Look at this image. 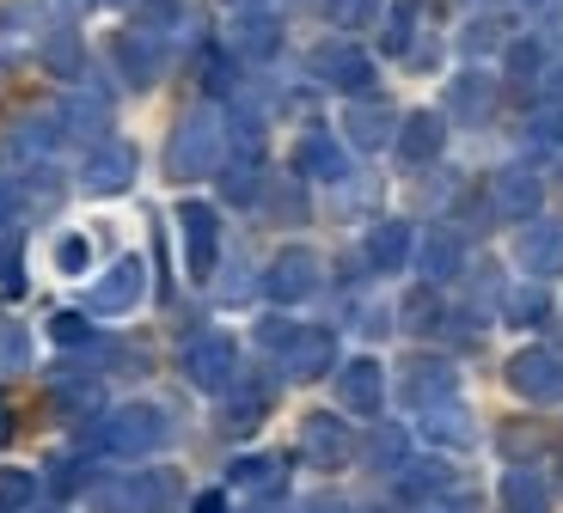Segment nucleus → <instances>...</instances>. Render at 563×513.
<instances>
[{
	"label": "nucleus",
	"instance_id": "1",
	"mask_svg": "<svg viewBox=\"0 0 563 513\" xmlns=\"http://www.w3.org/2000/svg\"><path fill=\"white\" fill-rule=\"evenodd\" d=\"M221 141H227V123H221V111L214 104H197V111L184 116L178 129H172V147H166V171L178 183H190V178H209L214 166H221Z\"/></svg>",
	"mask_w": 563,
	"mask_h": 513
},
{
	"label": "nucleus",
	"instance_id": "2",
	"mask_svg": "<svg viewBox=\"0 0 563 513\" xmlns=\"http://www.w3.org/2000/svg\"><path fill=\"white\" fill-rule=\"evenodd\" d=\"M159 440H166V410H154V403H123L99 428V446L117 458H147Z\"/></svg>",
	"mask_w": 563,
	"mask_h": 513
},
{
	"label": "nucleus",
	"instance_id": "3",
	"mask_svg": "<svg viewBox=\"0 0 563 513\" xmlns=\"http://www.w3.org/2000/svg\"><path fill=\"white\" fill-rule=\"evenodd\" d=\"M184 373H190V386H197V391H233V373H240V343H233L227 331L190 336V348H184Z\"/></svg>",
	"mask_w": 563,
	"mask_h": 513
},
{
	"label": "nucleus",
	"instance_id": "4",
	"mask_svg": "<svg viewBox=\"0 0 563 513\" xmlns=\"http://www.w3.org/2000/svg\"><path fill=\"white\" fill-rule=\"evenodd\" d=\"M300 458H307L312 471H343V465L355 458V434L343 428V416L312 410V416L300 422Z\"/></svg>",
	"mask_w": 563,
	"mask_h": 513
},
{
	"label": "nucleus",
	"instance_id": "5",
	"mask_svg": "<svg viewBox=\"0 0 563 513\" xmlns=\"http://www.w3.org/2000/svg\"><path fill=\"white\" fill-rule=\"evenodd\" d=\"M398 398L417 403L422 416L441 410V403H453V367L441 361V355H410V361L398 367Z\"/></svg>",
	"mask_w": 563,
	"mask_h": 513
},
{
	"label": "nucleus",
	"instance_id": "6",
	"mask_svg": "<svg viewBox=\"0 0 563 513\" xmlns=\"http://www.w3.org/2000/svg\"><path fill=\"white\" fill-rule=\"evenodd\" d=\"M508 386L521 391L527 403H558L563 398V361L551 348H521V355H508Z\"/></svg>",
	"mask_w": 563,
	"mask_h": 513
},
{
	"label": "nucleus",
	"instance_id": "7",
	"mask_svg": "<svg viewBox=\"0 0 563 513\" xmlns=\"http://www.w3.org/2000/svg\"><path fill=\"white\" fill-rule=\"evenodd\" d=\"M178 226H184V264H190V276L209 281L214 264H221V226H214V209L209 202H184Z\"/></svg>",
	"mask_w": 563,
	"mask_h": 513
},
{
	"label": "nucleus",
	"instance_id": "8",
	"mask_svg": "<svg viewBox=\"0 0 563 513\" xmlns=\"http://www.w3.org/2000/svg\"><path fill=\"white\" fill-rule=\"evenodd\" d=\"M331 367H338V336H331V331H295V336H288V348H282V373L300 379V386L324 379Z\"/></svg>",
	"mask_w": 563,
	"mask_h": 513
},
{
	"label": "nucleus",
	"instance_id": "9",
	"mask_svg": "<svg viewBox=\"0 0 563 513\" xmlns=\"http://www.w3.org/2000/svg\"><path fill=\"white\" fill-rule=\"evenodd\" d=\"M264 288H269V300H282V305L307 300V293L319 288V257H312L307 245H288V250L276 257V264H269Z\"/></svg>",
	"mask_w": 563,
	"mask_h": 513
},
{
	"label": "nucleus",
	"instance_id": "10",
	"mask_svg": "<svg viewBox=\"0 0 563 513\" xmlns=\"http://www.w3.org/2000/svg\"><path fill=\"white\" fill-rule=\"evenodd\" d=\"M80 183L92 196L129 190V183H135V147H129V141H99V147H92V159H86V171H80Z\"/></svg>",
	"mask_w": 563,
	"mask_h": 513
},
{
	"label": "nucleus",
	"instance_id": "11",
	"mask_svg": "<svg viewBox=\"0 0 563 513\" xmlns=\"http://www.w3.org/2000/svg\"><path fill=\"white\" fill-rule=\"evenodd\" d=\"M312 74L343 86V92H374V62L355 43H324V49H312Z\"/></svg>",
	"mask_w": 563,
	"mask_h": 513
},
{
	"label": "nucleus",
	"instance_id": "12",
	"mask_svg": "<svg viewBox=\"0 0 563 513\" xmlns=\"http://www.w3.org/2000/svg\"><path fill=\"white\" fill-rule=\"evenodd\" d=\"M338 398H343V410H355V416H380V403H386V373H380V361H350L343 367V379H338Z\"/></svg>",
	"mask_w": 563,
	"mask_h": 513
},
{
	"label": "nucleus",
	"instance_id": "13",
	"mask_svg": "<svg viewBox=\"0 0 563 513\" xmlns=\"http://www.w3.org/2000/svg\"><path fill=\"white\" fill-rule=\"evenodd\" d=\"M141 281H147L141 257H117V269L92 288V312H104V319H111V312H129V305L141 300Z\"/></svg>",
	"mask_w": 563,
	"mask_h": 513
},
{
	"label": "nucleus",
	"instance_id": "14",
	"mask_svg": "<svg viewBox=\"0 0 563 513\" xmlns=\"http://www.w3.org/2000/svg\"><path fill=\"white\" fill-rule=\"evenodd\" d=\"M441 135H448V123H441L435 111H410L405 123H398V159H405V166H429L441 153Z\"/></svg>",
	"mask_w": 563,
	"mask_h": 513
},
{
	"label": "nucleus",
	"instance_id": "15",
	"mask_svg": "<svg viewBox=\"0 0 563 513\" xmlns=\"http://www.w3.org/2000/svg\"><path fill=\"white\" fill-rule=\"evenodd\" d=\"M343 135L355 141V147H386V141L398 135L393 111L386 104H374V98H355L350 111H343Z\"/></svg>",
	"mask_w": 563,
	"mask_h": 513
},
{
	"label": "nucleus",
	"instance_id": "16",
	"mask_svg": "<svg viewBox=\"0 0 563 513\" xmlns=\"http://www.w3.org/2000/svg\"><path fill=\"white\" fill-rule=\"evenodd\" d=\"M410 226L405 221H380L374 233H367V264L380 269V276H393V269H405L410 264Z\"/></svg>",
	"mask_w": 563,
	"mask_h": 513
},
{
	"label": "nucleus",
	"instance_id": "17",
	"mask_svg": "<svg viewBox=\"0 0 563 513\" xmlns=\"http://www.w3.org/2000/svg\"><path fill=\"white\" fill-rule=\"evenodd\" d=\"M31 37L43 43V0H7L0 7V56H13Z\"/></svg>",
	"mask_w": 563,
	"mask_h": 513
},
{
	"label": "nucleus",
	"instance_id": "18",
	"mask_svg": "<svg viewBox=\"0 0 563 513\" xmlns=\"http://www.w3.org/2000/svg\"><path fill=\"white\" fill-rule=\"evenodd\" d=\"M496 214H508V221H533L539 214V178L533 171H503L496 178Z\"/></svg>",
	"mask_w": 563,
	"mask_h": 513
},
{
	"label": "nucleus",
	"instance_id": "19",
	"mask_svg": "<svg viewBox=\"0 0 563 513\" xmlns=\"http://www.w3.org/2000/svg\"><path fill=\"white\" fill-rule=\"evenodd\" d=\"M295 171L300 178H319V183H338L343 178V147L331 135H307L295 147Z\"/></svg>",
	"mask_w": 563,
	"mask_h": 513
},
{
	"label": "nucleus",
	"instance_id": "20",
	"mask_svg": "<svg viewBox=\"0 0 563 513\" xmlns=\"http://www.w3.org/2000/svg\"><path fill=\"white\" fill-rule=\"evenodd\" d=\"M49 403H56L62 416H92V410L104 403V386L86 379V373H62L56 386H49Z\"/></svg>",
	"mask_w": 563,
	"mask_h": 513
},
{
	"label": "nucleus",
	"instance_id": "21",
	"mask_svg": "<svg viewBox=\"0 0 563 513\" xmlns=\"http://www.w3.org/2000/svg\"><path fill=\"white\" fill-rule=\"evenodd\" d=\"M515 257H521L533 276H558V269H563V226H558V233H551V226H533V233L515 245Z\"/></svg>",
	"mask_w": 563,
	"mask_h": 513
},
{
	"label": "nucleus",
	"instance_id": "22",
	"mask_svg": "<svg viewBox=\"0 0 563 513\" xmlns=\"http://www.w3.org/2000/svg\"><path fill=\"white\" fill-rule=\"evenodd\" d=\"M490 104H496V92H490V80H484V74H460V80H453V92H448V111L460 116V123H484V116H490Z\"/></svg>",
	"mask_w": 563,
	"mask_h": 513
},
{
	"label": "nucleus",
	"instance_id": "23",
	"mask_svg": "<svg viewBox=\"0 0 563 513\" xmlns=\"http://www.w3.org/2000/svg\"><path fill=\"white\" fill-rule=\"evenodd\" d=\"M184 477L178 471H147V477H135V483H129V501H135V513H166L172 501L184 495Z\"/></svg>",
	"mask_w": 563,
	"mask_h": 513
},
{
	"label": "nucleus",
	"instance_id": "24",
	"mask_svg": "<svg viewBox=\"0 0 563 513\" xmlns=\"http://www.w3.org/2000/svg\"><path fill=\"white\" fill-rule=\"evenodd\" d=\"M422 434L435 446H472V416H465L460 403H441V410L422 416Z\"/></svg>",
	"mask_w": 563,
	"mask_h": 513
},
{
	"label": "nucleus",
	"instance_id": "25",
	"mask_svg": "<svg viewBox=\"0 0 563 513\" xmlns=\"http://www.w3.org/2000/svg\"><path fill=\"white\" fill-rule=\"evenodd\" d=\"M460 233H429V245H422V276L429 281H453L460 276Z\"/></svg>",
	"mask_w": 563,
	"mask_h": 513
},
{
	"label": "nucleus",
	"instance_id": "26",
	"mask_svg": "<svg viewBox=\"0 0 563 513\" xmlns=\"http://www.w3.org/2000/svg\"><path fill=\"white\" fill-rule=\"evenodd\" d=\"M545 501H551V489L539 483L533 471H508L503 477V508L508 513H545Z\"/></svg>",
	"mask_w": 563,
	"mask_h": 513
},
{
	"label": "nucleus",
	"instance_id": "27",
	"mask_svg": "<svg viewBox=\"0 0 563 513\" xmlns=\"http://www.w3.org/2000/svg\"><path fill=\"white\" fill-rule=\"evenodd\" d=\"M43 62H49V74L74 80V74H80V62H86V49H80V37H74V31H43Z\"/></svg>",
	"mask_w": 563,
	"mask_h": 513
},
{
	"label": "nucleus",
	"instance_id": "28",
	"mask_svg": "<svg viewBox=\"0 0 563 513\" xmlns=\"http://www.w3.org/2000/svg\"><path fill=\"white\" fill-rule=\"evenodd\" d=\"M448 483H453V471L429 458V465H405V483H398V495H405V501H429V495H441Z\"/></svg>",
	"mask_w": 563,
	"mask_h": 513
},
{
	"label": "nucleus",
	"instance_id": "29",
	"mask_svg": "<svg viewBox=\"0 0 563 513\" xmlns=\"http://www.w3.org/2000/svg\"><path fill=\"white\" fill-rule=\"evenodd\" d=\"M117 62H123V74L135 86H147L159 74V56H154V43L147 37H117Z\"/></svg>",
	"mask_w": 563,
	"mask_h": 513
},
{
	"label": "nucleus",
	"instance_id": "30",
	"mask_svg": "<svg viewBox=\"0 0 563 513\" xmlns=\"http://www.w3.org/2000/svg\"><path fill=\"white\" fill-rule=\"evenodd\" d=\"M269 416V391L257 386V391H233V398H227V428H257V422Z\"/></svg>",
	"mask_w": 563,
	"mask_h": 513
},
{
	"label": "nucleus",
	"instance_id": "31",
	"mask_svg": "<svg viewBox=\"0 0 563 513\" xmlns=\"http://www.w3.org/2000/svg\"><path fill=\"white\" fill-rule=\"evenodd\" d=\"M227 483H245V489H264V495H276V483H282V458H240V465L227 471Z\"/></svg>",
	"mask_w": 563,
	"mask_h": 513
},
{
	"label": "nucleus",
	"instance_id": "32",
	"mask_svg": "<svg viewBox=\"0 0 563 513\" xmlns=\"http://www.w3.org/2000/svg\"><path fill=\"white\" fill-rule=\"evenodd\" d=\"M276 43H282L276 19H245V25H240V56L264 62V56H276Z\"/></svg>",
	"mask_w": 563,
	"mask_h": 513
},
{
	"label": "nucleus",
	"instance_id": "33",
	"mask_svg": "<svg viewBox=\"0 0 563 513\" xmlns=\"http://www.w3.org/2000/svg\"><path fill=\"white\" fill-rule=\"evenodd\" d=\"M405 453H410L405 428H374V434H367V465H374V471H386V465H405Z\"/></svg>",
	"mask_w": 563,
	"mask_h": 513
},
{
	"label": "nucleus",
	"instance_id": "34",
	"mask_svg": "<svg viewBox=\"0 0 563 513\" xmlns=\"http://www.w3.org/2000/svg\"><path fill=\"white\" fill-rule=\"evenodd\" d=\"M56 123L68 129V135H99V123H104V104H99V98H68Z\"/></svg>",
	"mask_w": 563,
	"mask_h": 513
},
{
	"label": "nucleus",
	"instance_id": "35",
	"mask_svg": "<svg viewBox=\"0 0 563 513\" xmlns=\"http://www.w3.org/2000/svg\"><path fill=\"white\" fill-rule=\"evenodd\" d=\"M49 343L56 348H86L92 343V324H86L80 312H56V319H49Z\"/></svg>",
	"mask_w": 563,
	"mask_h": 513
},
{
	"label": "nucleus",
	"instance_id": "36",
	"mask_svg": "<svg viewBox=\"0 0 563 513\" xmlns=\"http://www.w3.org/2000/svg\"><path fill=\"white\" fill-rule=\"evenodd\" d=\"M19 202H25L31 214H49L62 202V178H56V171H37V178L25 183V196H19Z\"/></svg>",
	"mask_w": 563,
	"mask_h": 513
},
{
	"label": "nucleus",
	"instance_id": "37",
	"mask_svg": "<svg viewBox=\"0 0 563 513\" xmlns=\"http://www.w3.org/2000/svg\"><path fill=\"white\" fill-rule=\"evenodd\" d=\"M31 495H37V477L31 471H0V513L31 508Z\"/></svg>",
	"mask_w": 563,
	"mask_h": 513
},
{
	"label": "nucleus",
	"instance_id": "38",
	"mask_svg": "<svg viewBox=\"0 0 563 513\" xmlns=\"http://www.w3.org/2000/svg\"><path fill=\"white\" fill-rule=\"evenodd\" d=\"M25 361H31V343H25V331L0 319V367H7V373H19Z\"/></svg>",
	"mask_w": 563,
	"mask_h": 513
},
{
	"label": "nucleus",
	"instance_id": "39",
	"mask_svg": "<svg viewBox=\"0 0 563 513\" xmlns=\"http://www.w3.org/2000/svg\"><path fill=\"white\" fill-rule=\"evenodd\" d=\"M86 264H92V245H86L80 233H68L56 245V269H62V276H86Z\"/></svg>",
	"mask_w": 563,
	"mask_h": 513
},
{
	"label": "nucleus",
	"instance_id": "40",
	"mask_svg": "<svg viewBox=\"0 0 563 513\" xmlns=\"http://www.w3.org/2000/svg\"><path fill=\"white\" fill-rule=\"evenodd\" d=\"M0 293H25V264H19V238H0Z\"/></svg>",
	"mask_w": 563,
	"mask_h": 513
},
{
	"label": "nucleus",
	"instance_id": "41",
	"mask_svg": "<svg viewBox=\"0 0 563 513\" xmlns=\"http://www.w3.org/2000/svg\"><path fill=\"white\" fill-rule=\"evenodd\" d=\"M539 446H545V440H539L533 422H508V428H503V453H508V458H533Z\"/></svg>",
	"mask_w": 563,
	"mask_h": 513
},
{
	"label": "nucleus",
	"instance_id": "42",
	"mask_svg": "<svg viewBox=\"0 0 563 513\" xmlns=\"http://www.w3.org/2000/svg\"><path fill=\"white\" fill-rule=\"evenodd\" d=\"M539 62H545V49H539L533 37H521L515 49H508V74H515V80H527V74H539Z\"/></svg>",
	"mask_w": 563,
	"mask_h": 513
},
{
	"label": "nucleus",
	"instance_id": "43",
	"mask_svg": "<svg viewBox=\"0 0 563 513\" xmlns=\"http://www.w3.org/2000/svg\"><path fill=\"white\" fill-rule=\"evenodd\" d=\"M380 13V0H331V19H338V25H367V19Z\"/></svg>",
	"mask_w": 563,
	"mask_h": 513
},
{
	"label": "nucleus",
	"instance_id": "44",
	"mask_svg": "<svg viewBox=\"0 0 563 513\" xmlns=\"http://www.w3.org/2000/svg\"><path fill=\"white\" fill-rule=\"evenodd\" d=\"M405 324H410V331H429V324H435V288L410 293V300H405Z\"/></svg>",
	"mask_w": 563,
	"mask_h": 513
},
{
	"label": "nucleus",
	"instance_id": "45",
	"mask_svg": "<svg viewBox=\"0 0 563 513\" xmlns=\"http://www.w3.org/2000/svg\"><path fill=\"white\" fill-rule=\"evenodd\" d=\"M49 477H56V483H49L56 495H74V489H86V465H80V458H56V471H49Z\"/></svg>",
	"mask_w": 563,
	"mask_h": 513
},
{
	"label": "nucleus",
	"instance_id": "46",
	"mask_svg": "<svg viewBox=\"0 0 563 513\" xmlns=\"http://www.w3.org/2000/svg\"><path fill=\"white\" fill-rule=\"evenodd\" d=\"M227 202H257V171H252V166H233V171H227Z\"/></svg>",
	"mask_w": 563,
	"mask_h": 513
},
{
	"label": "nucleus",
	"instance_id": "47",
	"mask_svg": "<svg viewBox=\"0 0 563 513\" xmlns=\"http://www.w3.org/2000/svg\"><path fill=\"white\" fill-rule=\"evenodd\" d=\"M539 312H545V293H539V288H527V293H515V300H508V319H515V324H533Z\"/></svg>",
	"mask_w": 563,
	"mask_h": 513
},
{
	"label": "nucleus",
	"instance_id": "48",
	"mask_svg": "<svg viewBox=\"0 0 563 513\" xmlns=\"http://www.w3.org/2000/svg\"><path fill=\"white\" fill-rule=\"evenodd\" d=\"M405 37H410V7H398V13L386 19V49H405Z\"/></svg>",
	"mask_w": 563,
	"mask_h": 513
},
{
	"label": "nucleus",
	"instance_id": "49",
	"mask_svg": "<svg viewBox=\"0 0 563 513\" xmlns=\"http://www.w3.org/2000/svg\"><path fill=\"white\" fill-rule=\"evenodd\" d=\"M190 513H227V495L221 489H202V495L190 501Z\"/></svg>",
	"mask_w": 563,
	"mask_h": 513
},
{
	"label": "nucleus",
	"instance_id": "50",
	"mask_svg": "<svg viewBox=\"0 0 563 513\" xmlns=\"http://www.w3.org/2000/svg\"><path fill=\"white\" fill-rule=\"evenodd\" d=\"M13 214H19V190H13V183H0V226L13 221Z\"/></svg>",
	"mask_w": 563,
	"mask_h": 513
},
{
	"label": "nucleus",
	"instance_id": "51",
	"mask_svg": "<svg viewBox=\"0 0 563 513\" xmlns=\"http://www.w3.org/2000/svg\"><path fill=\"white\" fill-rule=\"evenodd\" d=\"M307 513H350V508H343V501H331V495H319V501H312Z\"/></svg>",
	"mask_w": 563,
	"mask_h": 513
},
{
	"label": "nucleus",
	"instance_id": "52",
	"mask_svg": "<svg viewBox=\"0 0 563 513\" xmlns=\"http://www.w3.org/2000/svg\"><path fill=\"white\" fill-rule=\"evenodd\" d=\"M13 440V410H7V403H0V446Z\"/></svg>",
	"mask_w": 563,
	"mask_h": 513
},
{
	"label": "nucleus",
	"instance_id": "53",
	"mask_svg": "<svg viewBox=\"0 0 563 513\" xmlns=\"http://www.w3.org/2000/svg\"><path fill=\"white\" fill-rule=\"evenodd\" d=\"M551 98H563V74H558V80H551Z\"/></svg>",
	"mask_w": 563,
	"mask_h": 513
},
{
	"label": "nucleus",
	"instance_id": "54",
	"mask_svg": "<svg viewBox=\"0 0 563 513\" xmlns=\"http://www.w3.org/2000/svg\"><path fill=\"white\" fill-rule=\"evenodd\" d=\"M62 7H68V13H80V7H86V0H62Z\"/></svg>",
	"mask_w": 563,
	"mask_h": 513
},
{
	"label": "nucleus",
	"instance_id": "55",
	"mask_svg": "<svg viewBox=\"0 0 563 513\" xmlns=\"http://www.w3.org/2000/svg\"><path fill=\"white\" fill-rule=\"evenodd\" d=\"M227 7H257V0H227Z\"/></svg>",
	"mask_w": 563,
	"mask_h": 513
},
{
	"label": "nucleus",
	"instance_id": "56",
	"mask_svg": "<svg viewBox=\"0 0 563 513\" xmlns=\"http://www.w3.org/2000/svg\"><path fill=\"white\" fill-rule=\"evenodd\" d=\"M558 483H563V453H558Z\"/></svg>",
	"mask_w": 563,
	"mask_h": 513
},
{
	"label": "nucleus",
	"instance_id": "57",
	"mask_svg": "<svg viewBox=\"0 0 563 513\" xmlns=\"http://www.w3.org/2000/svg\"><path fill=\"white\" fill-rule=\"evenodd\" d=\"M43 513H62V508H43Z\"/></svg>",
	"mask_w": 563,
	"mask_h": 513
}]
</instances>
